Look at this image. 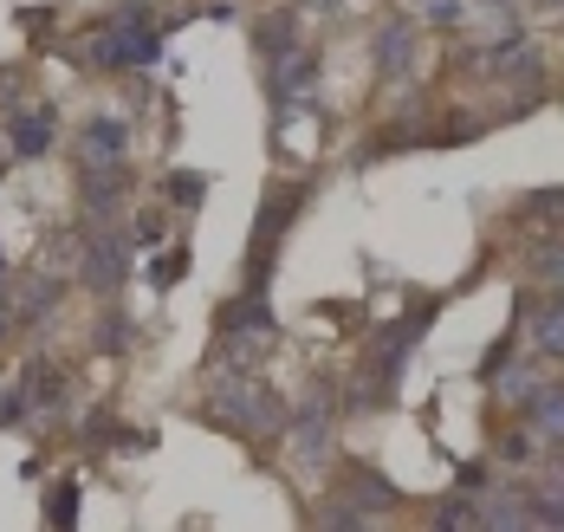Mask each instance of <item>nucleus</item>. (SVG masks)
<instances>
[{"label":"nucleus","mask_w":564,"mask_h":532,"mask_svg":"<svg viewBox=\"0 0 564 532\" xmlns=\"http://www.w3.org/2000/svg\"><path fill=\"white\" fill-rule=\"evenodd\" d=\"M539 345H545L552 357H564V298L545 312V318H539Z\"/></svg>","instance_id":"1"},{"label":"nucleus","mask_w":564,"mask_h":532,"mask_svg":"<svg viewBox=\"0 0 564 532\" xmlns=\"http://www.w3.org/2000/svg\"><path fill=\"white\" fill-rule=\"evenodd\" d=\"M539 428H545V435H564V397H545V403H539Z\"/></svg>","instance_id":"2"}]
</instances>
